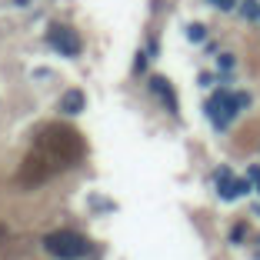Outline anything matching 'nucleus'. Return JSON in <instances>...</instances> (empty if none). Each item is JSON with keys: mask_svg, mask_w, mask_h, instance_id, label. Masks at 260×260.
<instances>
[{"mask_svg": "<svg viewBox=\"0 0 260 260\" xmlns=\"http://www.w3.org/2000/svg\"><path fill=\"white\" fill-rule=\"evenodd\" d=\"M43 250L54 260H80L87 257L90 243H87V237H80L74 230H54V234L43 237Z\"/></svg>", "mask_w": 260, "mask_h": 260, "instance_id": "nucleus-1", "label": "nucleus"}, {"mask_svg": "<svg viewBox=\"0 0 260 260\" xmlns=\"http://www.w3.org/2000/svg\"><path fill=\"white\" fill-rule=\"evenodd\" d=\"M204 110H207V117L214 120V127H217V130H227V127H230V120L240 113V104H237V97H234L230 90H217L210 100H207Z\"/></svg>", "mask_w": 260, "mask_h": 260, "instance_id": "nucleus-2", "label": "nucleus"}, {"mask_svg": "<svg viewBox=\"0 0 260 260\" xmlns=\"http://www.w3.org/2000/svg\"><path fill=\"white\" fill-rule=\"evenodd\" d=\"M47 43H50L54 54H64V57H77L84 50L80 34H77L74 27H67V23H54V27L47 30Z\"/></svg>", "mask_w": 260, "mask_h": 260, "instance_id": "nucleus-3", "label": "nucleus"}, {"mask_svg": "<svg viewBox=\"0 0 260 260\" xmlns=\"http://www.w3.org/2000/svg\"><path fill=\"white\" fill-rule=\"evenodd\" d=\"M150 90L160 97V104H164L170 113H177V93H173V87H170V84H167V80H164L160 74L150 77Z\"/></svg>", "mask_w": 260, "mask_h": 260, "instance_id": "nucleus-4", "label": "nucleus"}, {"mask_svg": "<svg viewBox=\"0 0 260 260\" xmlns=\"http://www.w3.org/2000/svg\"><path fill=\"white\" fill-rule=\"evenodd\" d=\"M84 107H87V93L84 90H67L64 97H60V110L70 113V117H77V113H84Z\"/></svg>", "mask_w": 260, "mask_h": 260, "instance_id": "nucleus-5", "label": "nucleus"}, {"mask_svg": "<svg viewBox=\"0 0 260 260\" xmlns=\"http://www.w3.org/2000/svg\"><path fill=\"white\" fill-rule=\"evenodd\" d=\"M217 194H220L223 200H237L240 194H237V177H227V180H217Z\"/></svg>", "mask_w": 260, "mask_h": 260, "instance_id": "nucleus-6", "label": "nucleus"}, {"mask_svg": "<svg viewBox=\"0 0 260 260\" xmlns=\"http://www.w3.org/2000/svg\"><path fill=\"white\" fill-rule=\"evenodd\" d=\"M240 14L247 20H260V0H247V3H240Z\"/></svg>", "mask_w": 260, "mask_h": 260, "instance_id": "nucleus-7", "label": "nucleus"}, {"mask_svg": "<svg viewBox=\"0 0 260 260\" xmlns=\"http://www.w3.org/2000/svg\"><path fill=\"white\" fill-rule=\"evenodd\" d=\"M187 40H194V43L207 40V27L204 23H190V27H187Z\"/></svg>", "mask_w": 260, "mask_h": 260, "instance_id": "nucleus-8", "label": "nucleus"}, {"mask_svg": "<svg viewBox=\"0 0 260 260\" xmlns=\"http://www.w3.org/2000/svg\"><path fill=\"white\" fill-rule=\"evenodd\" d=\"M243 234H247V227H243V223H237V227L230 230V240H234V243H240V240H243Z\"/></svg>", "mask_w": 260, "mask_h": 260, "instance_id": "nucleus-9", "label": "nucleus"}, {"mask_svg": "<svg viewBox=\"0 0 260 260\" xmlns=\"http://www.w3.org/2000/svg\"><path fill=\"white\" fill-rule=\"evenodd\" d=\"M234 97H237V104H240V110H247V107H250V104H254V100H250V93H234Z\"/></svg>", "mask_w": 260, "mask_h": 260, "instance_id": "nucleus-10", "label": "nucleus"}, {"mask_svg": "<svg viewBox=\"0 0 260 260\" xmlns=\"http://www.w3.org/2000/svg\"><path fill=\"white\" fill-rule=\"evenodd\" d=\"M227 177H234V170H230V167H217V170H214V180H227Z\"/></svg>", "mask_w": 260, "mask_h": 260, "instance_id": "nucleus-11", "label": "nucleus"}, {"mask_svg": "<svg viewBox=\"0 0 260 260\" xmlns=\"http://www.w3.org/2000/svg\"><path fill=\"white\" fill-rule=\"evenodd\" d=\"M220 70H234V57L230 54H220Z\"/></svg>", "mask_w": 260, "mask_h": 260, "instance_id": "nucleus-12", "label": "nucleus"}, {"mask_svg": "<svg viewBox=\"0 0 260 260\" xmlns=\"http://www.w3.org/2000/svg\"><path fill=\"white\" fill-rule=\"evenodd\" d=\"M214 7H220V10H234V0H210Z\"/></svg>", "mask_w": 260, "mask_h": 260, "instance_id": "nucleus-13", "label": "nucleus"}, {"mask_svg": "<svg viewBox=\"0 0 260 260\" xmlns=\"http://www.w3.org/2000/svg\"><path fill=\"white\" fill-rule=\"evenodd\" d=\"M247 177H250V180H254V184H257V180H260V167H257V164H254V167L247 170Z\"/></svg>", "mask_w": 260, "mask_h": 260, "instance_id": "nucleus-14", "label": "nucleus"}, {"mask_svg": "<svg viewBox=\"0 0 260 260\" xmlns=\"http://www.w3.org/2000/svg\"><path fill=\"white\" fill-rule=\"evenodd\" d=\"M214 80H217V77H214V74H200V87H210Z\"/></svg>", "mask_w": 260, "mask_h": 260, "instance_id": "nucleus-15", "label": "nucleus"}, {"mask_svg": "<svg viewBox=\"0 0 260 260\" xmlns=\"http://www.w3.org/2000/svg\"><path fill=\"white\" fill-rule=\"evenodd\" d=\"M14 3H17V7H27V3H30V0H14Z\"/></svg>", "mask_w": 260, "mask_h": 260, "instance_id": "nucleus-16", "label": "nucleus"}, {"mask_svg": "<svg viewBox=\"0 0 260 260\" xmlns=\"http://www.w3.org/2000/svg\"><path fill=\"white\" fill-rule=\"evenodd\" d=\"M257 190H260V180H257Z\"/></svg>", "mask_w": 260, "mask_h": 260, "instance_id": "nucleus-17", "label": "nucleus"}]
</instances>
